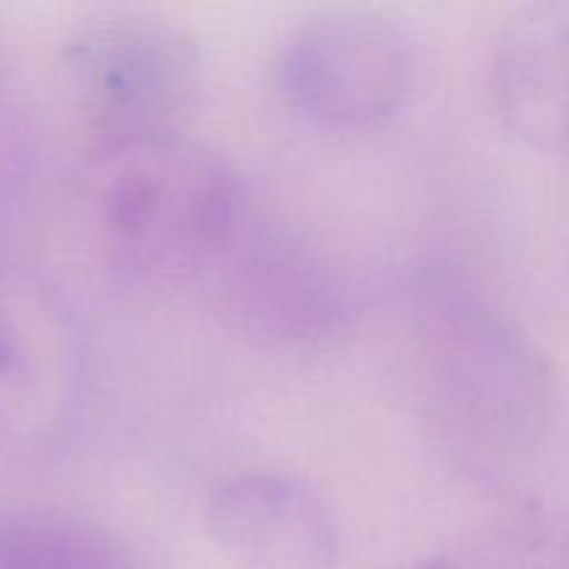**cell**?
Here are the masks:
<instances>
[{
	"instance_id": "1",
	"label": "cell",
	"mask_w": 569,
	"mask_h": 569,
	"mask_svg": "<svg viewBox=\"0 0 569 569\" xmlns=\"http://www.w3.org/2000/svg\"><path fill=\"white\" fill-rule=\"evenodd\" d=\"M87 211L111 276L159 295L209 281L248 200L220 153L176 131L94 144Z\"/></svg>"
},
{
	"instance_id": "2",
	"label": "cell",
	"mask_w": 569,
	"mask_h": 569,
	"mask_svg": "<svg viewBox=\"0 0 569 569\" xmlns=\"http://www.w3.org/2000/svg\"><path fill=\"white\" fill-rule=\"evenodd\" d=\"M409 361L420 420L456 465L503 481L533 459L553 411L550 372L500 311L450 289L428 295Z\"/></svg>"
},
{
	"instance_id": "3",
	"label": "cell",
	"mask_w": 569,
	"mask_h": 569,
	"mask_svg": "<svg viewBox=\"0 0 569 569\" xmlns=\"http://www.w3.org/2000/svg\"><path fill=\"white\" fill-rule=\"evenodd\" d=\"M67 72L92 148L181 131L203 87L192 33L139 9L89 17L67 44Z\"/></svg>"
},
{
	"instance_id": "4",
	"label": "cell",
	"mask_w": 569,
	"mask_h": 569,
	"mask_svg": "<svg viewBox=\"0 0 569 569\" xmlns=\"http://www.w3.org/2000/svg\"><path fill=\"white\" fill-rule=\"evenodd\" d=\"M87 356L64 295L0 253V453L37 459L76 426Z\"/></svg>"
},
{
	"instance_id": "5",
	"label": "cell",
	"mask_w": 569,
	"mask_h": 569,
	"mask_svg": "<svg viewBox=\"0 0 569 569\" xmlns=\"http://www.w3.org/2000/svg\"><path fill=\"white\" fill-rule=\"evenodd\" d=\"M283 100L322 131L361 133L392 122L417 87L411 39L383 14L333 9L295 28L276 59Z\"/></svg>"
},
{
	"instance_id": "6",
	"label": "cell",
	"mask_w": 569,
	"mask_h": 569,
	"mask_svg": "<svg viewBox=\"0 0 569 569\" xmlns=\"http://www.w3.org/2000/svg\"><path fill=\"white\" fill-rule=\"evenodd\" d=\"M209 281L239 328L281 348H326L353 322L342 270L303 233L250 209Z\"/></svg>"
},
{
	"instance_id": "7",
	"label": "cell",
	"mask_w": 569,
	"mask_h": 569,
	"mask_svg": "<svg viewBox=\"0 0 569 569\" xmlns=\"http://www.w3.org/2000/svg\"><path fill=\"white\" fill-rule=\"evenodd\" d=\"M206 526L237 569H333L339 528L303 478L278 470L231 476L211 492Z\"/></svg>"
},
{
	"instance_id": "8",
	"label": "cell",
	"mask_w": 569,
	"mask_h": 569,
	"mask_svg": "<svg viewBox=\"0 0 569 569\" xmlns=\"http://www.w3.org/2000/svg\"><path fill=\"white\" fill-rule=\"evenodd\" d=\"M492 98L515 137L569 148V3H531L506 20L492 50Z\"/></svg>"
},
{
	"instance_id": "9",
	"label": "cell",
	"mask_w": 569,
	"mask_h": 569,
	"mask_svg": "<svg viewBox=\"0 0 569 569\" xmlns=\"http://www.w3.org/2000/svg\"><path fill=\"white\" fill-rule=\"evenodd\" d=\"M0 569H144L126 539L76 511H0Z\"/></svg>"
},
{
	"instance_id": "10",
	"label": "cell",
	"mask_w": 569,
	"mask_h": 569,
	"mask_svg": "<svg viewBox=\"0 0 569 569\" xmlns=\"http://www.w3.org/2000/svg\"><path fill=\"white\" fill-rule=\"evenodd\" d=\"M403 569H569V509L522 503Z\"/></svg>"
}]
</instances>
